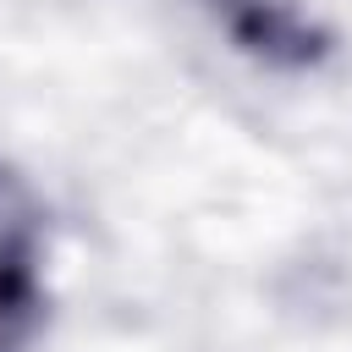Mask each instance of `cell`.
I'll list each match as a JSON object with an SVG mask.
<instances>
[{"label":"cell","mask_w":352,"mask_h":352,"mask_svg":"<svg viewBox=\"0 0 352 352\" xmlns=\"http://www.w3.org/2000/svg\"><path fill=\"white\" fill-rule=\"evenodd\" d=\"M204 11L226 28V38L242 55L280 72H308L336 50L330 28L314 22L297 0H204Z\"/></svg>","instance_id":"1"},{"label":"cell","mask_w":352,"mask_h":352,"mask_svg":"<svg viewBox=\"0 0 352 352\" xmlns=\"http://www.w3.org/2000/svg\"><path fill=\"white\" fill-rule=\"evenodd\" d=\"M44 324V286H38V236L0 242V352H28Z\"/></svg>","instance_id":"2"}]
</instances>
